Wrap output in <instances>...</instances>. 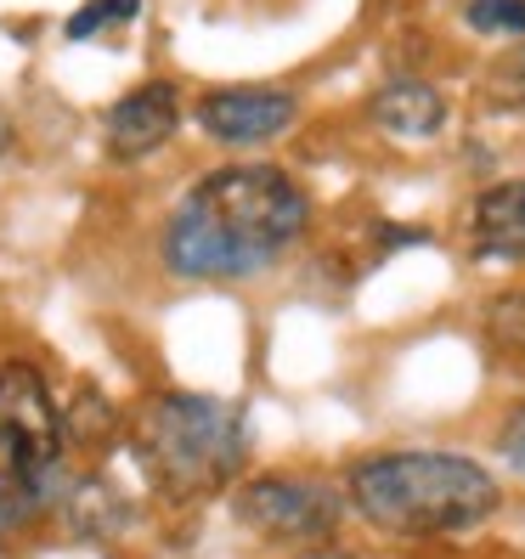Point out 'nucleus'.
I'll return each instance as SVG.
<instances>
[{"mask_svg":"<svg viewBox=\"0 0 525 559\" xmlns=\"http://www.w3.org/2000/svg\"><path fill=\"white\" fill-rule=\"evenodd\" d=\"M306 192L272 164H232L181 199L164 233V266L176 277H254L306 233Z\"/></svg>","mask_w":525,"mask_h":559,"instance_id":"obj_1","label":"nucleus"},{"mask_svg":"<svg viewBox=\"0 0 525 559\" xmlns=\"http://www.w3.org/2000/svg\"><path fill=\"white\" fill-rule=\"evenodd\" d=\"M350 503L390 537H452L498 509V480L464 452H379L350 469Z\"/></svg>","mask_w":525,"mask_h":559,"instance_id":"obj_2","label":"nucleus"},{"mask_svg":"<svg viewBox=\"0 0 525 559\" xmlns=\"http://www.w3.org/2000/svg\"><path fill=\"white\" fill-rule=\"evenodd\" d=\"M243 452H249V430L232 402L192 396V390H164L136 418L142 469L176 503L226 486L243 469Z\"/></svg>","mask_w":525,"mask_h":559,"instance_id":"obj_3","label":"nucleus"},{"mask_svg":"<svg viewBox=\"0 0 525 559\" xmlns=\"http://www.w3.org/2000/svg\"><path fill=\"white\" fill-rule=\"evenodd\" d=\"M62 480V413L40 368L7 361L0 368V509L28 520L57 498Z\"/></svg>","mask_w":525,"mask_h":559,"instance_id":"obj_4","label":"nucleus"},{"mask_svg":"<svg viewBox=\"0 0 525 559\" xmlns=\"http://www.w3.org/2000/svg\"><path fill=\"white\" fill-rule=\"evenodd\" d=\"M238 514L254 525L260 537H277V543H317L334 532L339 520V498L327 491L322 480H294V475H266L243 486Z\"/></svg>","mask_w":525,"mask_h":559,"instance_id":"obj_5","label":"nucleus"},{"mask_svg":"<svg viewBox=\"0 0 525 559\" xmlns=\"http://www.w3.org/2000/svg\"><path fill=\"white\" fill-rule=\"evenodd\" d=\"M300 103H294L288 91H266V85H232V91H210L199 103V124L204 136L226 142V147H260L283 136L294 124Z\"/></svg>","mask_w":525,"mask_h":559,"instance_id":"obj_6","label":"nucleus"},{"mask_svg":"<svg viewBox=\"0 0 525 559\" xmlns=\"http://www.w3.org/2000/svg\"><path fill=\"white\" fill-rule=\"evenodd\" d=\"M176 124H181V96L170 80H147L136 85L130 96H119V103L108 108V153L114 158H147L158 153L164 142L176 136Z\"/></svg>","mask_w":525,"mask_h":559,"instance_id":"obj_7","label":"nucleus"},{"mask_svg":"<svg viewBox=\"0 0 525 559\" xmlns=\"http://www.w3.org/2000/svg\"><path fill=\"white\" fill-rule=\"evenodd\" d=\"M373 124H384L390 136H402V142H430L446 124V103H441V91L423 85V80H390L373 96Z\"/></svg>","mask_w":525,"mask_h":559,"instance_id":"obj_8","label":"nucleus"},{"mask_svg":"<svg viewBox=\"0 0 525 559\" xmlns=\"http://www.w3.org/2000/svg\"><path fill=\"white\" fill-rule=\"evenodd\" d=\"M475 249L498 260H525V181L486 187L475 204Z\"/></svg>","mask_w":525,"mask_h":559,"instance_id":"obj_9","label":"nucleus"},{"mask_svg":"<svg viewBox=\"0 0 525 559\" xmlns=\"http://www.w3.org/2000/svg\"><path fill=\"white\" fill-rule=\"evenodd\" d=\"M142 12V0H91V7H80L69 17V40H96L103 28H119Z\"/></svg>","mask_w":525,"mask_h":559,"instance_id":"obj_10","label":"nucleus"},{"mask_svg":"<svg viewBox=\"0 0 525 559\" xmlns=\"http://www.w3.org/2000/svg\"><path fill=\"white\" fill-rule=\"evenodd\" d=\"M464 17L475 35H525V0H469Z\"/></svg>","mask_w":525,"mask_h":559,"instance_id":"obj_11","label":"nucleus"},{"mask_svg":"<svg viewBox=\"0 0 525 559\" xmlns=\"http://www.w3.org/2000/svg\"><path fill=\"white\" fill-rule=\"evenodd\" d=\"M498 447H503V457H509V464L525 475V407H514V413H509V424H503Z\"/></svg>","mask_w":525,"mask_h":559,"instance_id":"obj_12","label":"nucleus"},{"mask_svg":"<svg viewBox=\"0 0 525 559\" xmlns=\"http://www.w3.org/2000/svg\"><path fill=\"white\" fill-rule=\"evenodd\" d=\"M12 147V119H7V108H0V153Z\"/></svg>","mask_w":525,"mask_h":559,"instance_id":"obj_13","label":"nucleus"},{"mask_svg":"<svg viewBox=\"0 0 525 559\" xmlns=\"http://www.w3.org/2000/svg\"><path fill=\"white\" fill-rule=\"evenodd\" d=\"M514 96H525V51H520V62H514Z\"/></svg>","mask_w":525,"mask_h":559,"instance_id":"obj_14","label":"nucleus"},{"mask_svg":"<svg viewBox=\"0 0 525 559\" xmlns=\"http://www.w3.org/2000/svg\"><path fill=\"white\" fill-rule=\"evenodd\" d=\"M311 559H345V554H311Z\"/></svg>","mask_w":525,"mask_h":559,"instance_id":"obj_15","label":"nucleus"},{"mask_svg":"<svg viewBox=\"0 0 525 559\" xmlns=\"http://www.w3.org/2000/svg\"><path fill=\"white\" fill-rule=\"evenodd\" d=\"M0 532H7V509H0Z\"/></svg>","mask_w":525,"mask_h":559,"instance_id":"obj_16","label":"nucleus"}]
</instances>
